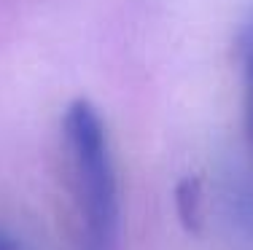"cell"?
I'll return each mask as SVG.
<instances>
[{
	"instance_id": "obj_1",
	"label": "cell",
	"mask_w": 253,
	"mask_h": 250,
	"mask_svg": "<svg viewBox=\"0 0 253 250\" xmlns=\"http://www.w3.org/2000/svg\"><path fill=\"white\" fill-rule=\"evenodd\" d=\"M62 148L70 191L92 250H113L122 226L119 175L108 127L86 97H78L62 116Z\"/></svg>"
},
{
	"instance_id": "obj_2",
	"label": "cell",
	"mask_w": 253,
	"mask_h": 250,
	"mask_svg": "<svg viewBox=\"0 0 253 250\" xmlns=\"http://www.w3.org/2000/svg\"><path fill=\"white\" fill-rule=\"evenodd\" d=\"M178 218L186 231H202L205 226V191L200 178H183L175 188Z\"/></svg>"
},
{
	"instance_id": "obj_4",
	"label": "cell",
	"mask_w": 253,
	"mask_h": 250,
	"mask_svg": "<svg viewBox=\"0 0 253 250\" xmlns=\"http://www.w3.org/2000/svg\"><path fill=\"white\" fill-rule=\"evenodd\" d=\"M0 250H22L19 245H16V240L5 229H0Z\"/></svg>"
},
{
	"instance_id": "obj_3",
	"label": "cell",
	"mask_w": 253,
	"mask_h": 250,
	"mask_svg": "<svg viewBox=\"0 0 253 250\" xmlns=\"http://www.w3.org/2000/svg\"><path fill=\"white\" fill-rule=\"evenodd\" d=\"M240 68H243V94H245V129L253 145V19L243 27L237 43Z\"/></svg>"
}]
</instances>
